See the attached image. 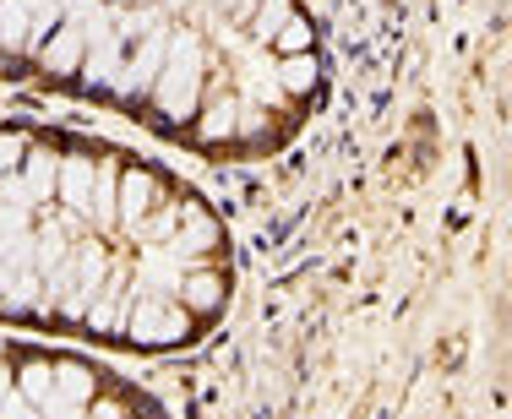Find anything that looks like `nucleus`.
<instances>
[{"mask_svg": "<svg viewBox=\"0 0 512 419\" xmlns=\"http://www.w3.org/2000/svg\"><path fill=\"white\" fill-rule=\"evenodd\" d=\"M197 71H202L197 39H191V33H180V39L169 44V55H164V71H158V104L169 109V120L191 115V98H197Z\"/></svg>", "mask_w": 512, "mask_h": 419, "instance_id": "nucleus-1", "label": "nucleus"}, {"mask_svg": "<svg viewBox=\"0 0 512 419\" xmlns=\"http://www.w3.org/2000/svg\"><path fill=\"white\" fill-rule=\"evenodd\" d=\"M93 164L88 158H66V164H60V202L71 207V213H88L93 207Z\"/></svg>", "mask_w": 512, "mask_h": 419, "instance_id": "nucleus-2", "label": "nucleus"}, {"mask_svg": "<svg viewBox=\"0 0 512 419\" xmlns=\"http://www.w3.org/2000/svg\"><path fill=\"white\" fill-rule=\"evenodd\" d=\"M180 316L164 311V305H137V316H131V332H137L142 343H164V338H180Z\"/></svg>", "mask_w": 512, "mask_h": 419, "instance_id": "nucleus-3", "label": "nucleus"}, {"mask_svg": "<svg viewBox=\"0 0 512 419\" xmlns=\"http://www.w3.org/2000/svg\"><path fill=\"white\" fill-rule=\"evenodd\" d=\"M22 186H28L33 202H50V196L60 191V164H55V153H28V175H22Z\"/></svg>", "mask_w": 512, "mask_h": 419, "instance_id": "nucleus-4", "label": "nucleus"}, {"mask_svg": "<svg viewBox=\"0 0 512 419\" xmlns=\"http://www.w3.org/2000/svg\"><path fill=\"white\" fill-rule=\"evenodd\" d=\"M33 39V11L28 0H0V44H28Z\"/></svg>", "mask_w": 512, "mask_h": 419, "instance_id": "nucleus-5", "label": "nucleus"}, {"mask_svg": "<svg viewBox=\"0 0 512 419\" xmlns=\"http://www.w3.org/2000/svg\"><path fill=\"white\" fill-rule=\"evenodd\" d=\"M148 207H153V180L131 169L126 186H120V218H126V224H137V218L148 213Z\"/></svg>", "mask_w": 512, "mask_h": 419, "instance_id": "nucleus-6", "label": "nucleus"}, {"mask_svg": "<svg viewBox=\"0 0 512 419\" xmlns=\"http://www.w3.org/2000/svg\"><path fill=\"white\" fill-rule=\"evenodd\" d=\"M55 398L71 403V409H82V403L93 398V376L82 371V365H60L55 371Z\"/></svg>", "mask_w": 512, "mask_h": 419, "instance_id": "nucleus-7", "label": "nucleus"}, {"mask_svg": "<svg viewBox=\"0 0 512 419\" xmlns=\"http://www.w3.org/2000/svg\"><path fill=\"white\" fill-rule=\"evenodd\" d=\"M164 71V39H148L142 44V55L131 60V77H126V93H137V88H148V82Z\"/></svg>", "mask_w": 512, "mask_h": 419, "instance_id": "nucleus-8", "label": "nucleus"}, {"mask_svg": "<svg viewBox=\"0 0 512 419\" xmlns=\"http://www.w3.org/2000/svg\"><path fill=\"white\" fill-rule=\"evenodd\" d=\"M82 60V33L77 28H60L55 44H44V66L50 71H71Z\"/></svg>", "mask_w": 512, "mask_h": 419, "instance_id": "nucleus-9", "label": "nucleus"}, {"mask_svg": "<svg viewBox=\"0 0 512 419\" xmlns=\"http://www.w3.org/2000/svg\"><path fill=\"white\" fill-rule=\"evenodd\" d=\"M17 387H22V398H28L33 409H44V403L55 398V371H50V365H28Z\"/></svg>", "mask_w": 512, "mask_h": 419, "instance_id": "nucleus-10", "label": "nucleus"}, {"mask_svg": "<svg viewBox=\"0 0 512 419\" xmlns=\"http://www.w3.org/2000/svg\"><path fill=\"white\" fill-rule=\"evenodd\" d=\"M186 300L197 305V311H207V305L218 300V278H213V273H197V278H186Z\"/></svg>", "mask_w": 512, "mask_h": 419, "instance_id": "nucleus-11", "label": "nucleus"}, {"mask_svg": "<svg viewBox=\"0 0 512 419\" xmlns=\"http://www.w3.org/2000/svg\"><path fill=\"white\" fill-rule=\"evenodd\" d=\"M207 240H213V229H207V224H191V229L175 240V251H202Z\"/></svg>", "mask_w": 512, "mask_h": 419, "instance_id": "nucleus-12", "label": "nucleus"}, {"mask_svg": "<svg viewBox=\"0 0 512 419\" xmlns=\"http://www.w3.org/2000/svg\"><path fill=\"white\" fill-rule=\"evenodd\" d=\"M17 158H22V142L0 131V175H11V169H17Z\"/></svg>", "mask_w": 512, "mask_h": 419, "instance_id": "nucleus-13", "label": "nucleus"}, {"mask_svg": "<svg viewBox=\"0 0 512 419\" xmlns=\"http://www.w3.org/2000/svg\"><path fill=\"white\" fill-rule=\"evenodd\" d=\"M6 398H11V371L0 365V403H6Z\"/></svg>", "mask_w": 512, "mask_h": 419, "instance_id": "nucleus-14", "label": "nucleus"}, {"mask_svg": "<svg viewBox=\"0 0 512 419\" xmlns=\"http://www.w3.org/2000/svg\"><path fill=\"white\" fill-rule=\"evenodd\" d=\"M93 419H120V409H115V403H104V409L93 414Z\"/></svg>", "mask_w": 512, "mask_h": 419, "instance_id": "nucleus-15", "label": "nucleus"}, {"mask_svg": "<svg viewBox=\"0 0 512 419\" xmlns=\"http://www.w3.org/2000/svg\"><path fill=\"white\" fill-rule=\"evenodd\" d=\"M224 6H229V0H224Z\"/></svg>", "mask_w": 512, "mask_h": 419, "instance_id": "nucleus-16", "label": "nucleus"}]
</instances>
